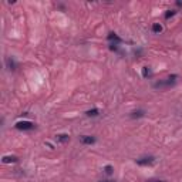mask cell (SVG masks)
<instances>
[{
    "instance_id": "obj_1",
    "label": "cell",
    "mask_w": 182,
    "mask_h": 182,
    "mask_svg": "<svg viewBox=\"0 0 182 182\" xmlns=\"http://www.w3.org/2000/svg\"><path fill=\"white\" fill-rule=\"evenodd\" d=\"M14 127L20 129V131H30V129L34 128V124L31 121H18V122H16Z\"/></svg>"
},
{
    "instance_id": "obj_4",
    "label": "cell",
    "mask_w": 182,
    "mask_h": 182,
    "mask_svg": "<svg viewBox=\"0 0 182 182\" xmlns=\"http://www.w3.org/2000/svg\"><path fill=\"white\" fill-rule=\"evenodd\" d=\"M80 142L84 145H91L95 142V136L92 135H80Z\"/></svg>"
},
{
    "instance_id": "obj_15",
    "label": "cell",
    "mask_w": 182,
    "mask_h": 182,
    "mask_svg": "<svg viewBox=\"0 0 182 182\" xmlns=\"http://www.w3.org/2000/svg\"><path fill=\"white\" fill-rule=\"evenodd\" d=\"M146 182H165L162 179H151V181H146Z\"/></svg>"
},
{
    "instance_id": "obj_9",
    "label": "cell",
    "mask_w": 182,
    "mask_h": 182,
    "mask_svg": "<svg viewBox=\"0 0 182 182\" xmlns=\"http://www.w3.org/2000/svg\"><path fill=\"white\" fill-rule=\"evenodd\" d=\"M144 115H145V111H142V109H138V111L131 112V117H132V118H141V117H144Z\"/></svg>"
},
{
    "instance_id": "obj_8",
    "label": "cell",
    "mask_w": 182,
    "mask_h": 182,
    "mask_svg": "<svg viewBox=\"0 0 182 182\" xmlns=\"http://www.w3.org/2000/svg\"><path fill=\"white\" fill-rule=\"evenodd\" d=\"M85 115H87V117H97V115H100V109L98 108L88 109V111L85 112Z\"/></svg>"
},
{
    "instance_id": "obj_2",
    "label": "cell",
    "mask_w": 182,
    "mask_h": 182,
    "mask_svg": "<svg viewBox=\"0 0 182 182\" xmlns=\"http://www.w3.org/2000/svg\"><path fill=\"white\" fill-rule=\"evenodd\" d=\"M175 80H176V75H169L165 81H159L156 82L154 87L155 88H161V87H169V85H172V84H175Z\"/></svg>"
},
{
    "instance_id": "obj_5",
    "label": "cell",
    "mask_w": 182,
    "mask_h": 182,
    "mask_svg": "<svg viewBox=\"0 0 182 182\" xmlns=\"http://www.w3.org/2000/svg\"><path fill=\"white\" fill-rule=\"evenodd\" d=\"M6 67H7V70H10V71H16L17 64H16V61H14L11 57H7V58H6Z\"/></svg>"
},
{
    "instance_id": "obj_7",
    "label": "cell",
    "mask_w": 182,
    "mask_h": 182,
    "mask_svg": "<svg viewBox=\"0 0 182 182\" xmlns=\"http://www.w3.org/2000/svg\"><path fill=\"white\" fill-rule=\"evenodd\" d=\"M55 139L58 142H68L70 141V135L68 134H58V135H55Z\"/></svg>"
},
{
    "instance_id": "obj_3",
    "label": "cell",
    "mask_w": 182,
    "mask_h": 182,
    "mask_svg": "<svg viewBox=\"0 0 182 182\" xmlns=\"http://www.w3.org/2000/svg\"><path fill=\"white\" fill-rule=\"evenodd\" d=\"M135 162L138 165H141V166H146V165H152L155 162V156H142V158H138L135 159Z\"/></svg>"
},
{
    "instance_id": "obj_11",
    "label": "cell",
    "mask_w": 182,
    "mask_h": 182,
    "mask_svg": "<svg viewBox=\"0 0 182 182\" xmlns=\"http://www.w3.org/2000/svg\"><path fill=\"white\" fill-rule=\"evenodd\" d=\"M151 75H152L151 68H149V67H144V68H142V77H144V78H148V77H151Z\"/></svg>"
},
{
    "instance_id": "obj_6",
    "label": "cell",
    "mask_w": 182,
    "mask_h": 182,
    "mask_svg": "<svg viewBox=\"0 0 182 182\" xmlns=\"http://www.w3.org/2000/svg\"><path fill=\"white\" fill-rule=\"evenodd\" d=\"M17 161H18V158L14 156V155H4L1 158V162L3 164H13V162H17Z\"/></svg>"
},
{
    "instance_id": "obj_16",
    "label": "cell",
    "mask_w": 182,
    "mask_h": 182,
    "mask_svg": "<svg viewBox=\"0 0 182 182\" xmlns=\"http://www.w3.org/2000/svg\"><path fill=\"white\" fill-rule=\"evenodd\" d=\"M100 182H115V181H111V179H102V181H100Z\"/></svg>"
},
{
    "instance_id": "obj_13",
    "label": "cell",
    "mask_w": 182,
    "mask_h": 182,
    "mask_svg": "<svg viewBox=\"0 0 182 182\" xmlns=\"http://www.w3.org/2000/svg\"><path fill=\"white\" fill-rule=\"evenodd\" d=\"M102 171H104V173H107V175H111V173L114 172V166L112 165H105L102 168Z\"/></svg>"
},
{
    "instance_id": "obj_14",
    "label": "cell",
    "mask_w": 182,
    "mask_h": 182,
    "mask_svg": "<svg viewBox=\"0 0 182 182\" xmlns=\"http://www.w3.org/2000/svg\"><path fill=\"white\" fill-rule=\"evenodd\" d=\"M176 14V10H168L166 13H165V18L168 20V18H171V17H173Z\"/></svg>"
},
{
    "instance_id": "obj_10",
    "label": "cell",
    "mask_w": 182,
    "mask_h": 182,
    "mask_svg": "<svg viewBox=\"0 0 182 182\" xmlns=\"http://www.w3.org/2000/svg\"><path fill=\"white\" fill-rule=\"evenodd\" d=\"M108 40H109V41H115V43H121V38H119L115 33H109V34H108Z\"/></svg>"
},
{
    "instance_id": "obj_12",
    "label": "cell",
    "mask_w": 182,
    "mask_h": 182,
    "mask_svg": "<svg viewBox=\"0 0 182 182\" xmlns=\"http://www.w3.org/2000/svg\"><path fill=\"white\" fill-rule=\"evenodd\" d=\"M152 31H154L155 34H159V33L162 31V26H161L159 23H155V24H152Z\"/></svg>"
}]
</instances>
